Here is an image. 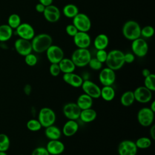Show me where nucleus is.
Here are the masks:
<instances>
[{
  "label": "nucleus",
  "instance_id": "obj_1",
  "mask_svg": "<svg viewBox=\"0 0 155 155\" xmlns=\"http://www.w3.org/2000/svg\"><path fill=\"white\" fill-rule=\"evenodd\" d=\"M31 41L32 50L37 53L45 52L53 44L51 36L47 33H40L35 35Z\"/></svg>",
  "mask_w": 155,
  "mask_h": 155
},
{
  "label": "nucleus",
  "instance_id": "obj_2",
  "mask_svg": "<svg viewBox=\"0 0 155 155\" xmlns=\"http://www.w3.org/2000/svg\"><path fill=\"white\" fill-rule=\"evenodd\" d=\"M107 67L116 71L120 69L125 64L124 53L120 50L114 49L108 52L107 58L105 62Z\"/></svg>",
  "mask_w": 155,
  "mask_h": 155
},
{
  "label": "nucleus",
  "instance_id": "obj_3",
  "mask_svg": "<svg viewBox=\"0 0 155 155\" xmlns=\"http://www.w3.org/2000/svg\"><path fill=\"white\" fill-rule=\"evenodd\" d=\"M140 31L141 27L140 25L134 20H129L125 22L122 29L124 38L131 41L140 37Z\"/></svg>",
  "mask_w": 155,
  "mask_h": 155
},
{
  "label": "nucleus",
  "instance_id": "obj_4",
  "mask_svg": "<svg viewBox=\"0 0 155 155\" xmlns=\"http://www.w3.org/2000/svg\"><path fill=\"white\" fill-rule=\"evenodd\" d=\"M91 54L88 48H79L75 50L71 54V59L76 67H84L91 58Z\"/></svg>",
  "mask_w": 155,
  "mask_h": 155
},
{
  "label": "nucleus",
  "instance_id": "obj_5",
  "mask_svg": "<svg viewBox=\"0 0 155 155\" xmlns=\"http://www.w3.org/2000/svg\"><path fill=\"white\" fill-rule=\"evenodd\" d=\"M38 119L42 127L45 128L55 123L56 119V113L51 108L42 107L39 111Z\"/></svg>",
  "mask_w": 155,
  "mask_h": 155
},
{
  "label": "nucleus",
  "instance_id": "obj_6",
  "mask_svg": "<svg viewBox=\"0 0 155 155\" xmlns=\"http://www.w3.org/2000/svg\"><path fill=\"white\" fill-rule=\"evenodd\" d=\"M154 113L149 107L140 108L137 114L138 123L143 127H150L154 120Z\"/></svg>",
  "mask_w": 155,
  "mask_h": 155
},
{
  "label": "nucleus",
  "instance_id": "obj_7",
  "mask_svg": "<svg viewBox=\"0 0 155 155\" xmlns=\"http://www.w3.org/2000/svg\"><path fill=\"white\" fill-rule=\"evenodd\" d=\"M73 24L79 31L88 32L91 27V22L85 13H79L73 18Z\"/></svg>",
  "mask_w": 155,
  "mask_h": 155
},
{
  "label": "nucleus",
  "instance_id": "obj_8",
  "mask_svg": "<svg viewBox=\"0 0 155 155\" xmlns=\"http://www.w3.org/2000/svg\"><path fill=\"white\" fill-rule=\"evenodd\" d=\"M131 47L132 53L139 58L145 56L148 51V45L147 41L140 37L132 41Z\"/></svg>",
  "mask_w": 155,
  "mask_h": 155
},
{
  "label": "nucleus",
  "instance_id": "obj_9",
  "mask_svg": "<svg viewBox=\"0 0 155 155\" xmlns=\"http://www.w3.org/2000/svg\"><path fill=\"white\" fill-rule=\"evenodd\" d=\"M81 87L84 93L87 94L93 99H98L101 96V87L89 79L84 80Z\"/></svg>",
  "mask_w": 155,
  "mask_h": 155
},
{
  "label": "nucleus",
  "instance_id": "obj_10",
  "mask_svg": "<svg viewBox=\"0 0 155 155\" xmlns=\"http://www.w3.org/2000/svg\"><path fill=\"white\" fill-rule=\"evenodd\" d=\"M45 52L47 58L51 64H58L64 58L63 50L56 45L52 44Z\"/></svg>",
  "mask_w": 155,
  "mask_h": 155
},
{
  "label": "nucleus",
  "instance_id": "obj_11",
  "mask_svg": "<svg viewBox=\"0 0 155 155\" xmlns=\"http://www.w3.org/2000/svg\"><path fill=\"white\" fill-rule=\"evenodd\" d=\"M116 79V75L114 70L107 67L101 70L99 74V81L103 86L112 85Z\"/></svg>",
  "mask_w": 155,
  "mask_h": 155
},
{
  "label": "nucleus",
  "instance_id": "obj_12",
  "mask_svg": "<svg viewBox=\"0 0 155 155\" xmlns=\"http://www.w3.org/2000/svg\"><path fill=\"white\" fill-rule=\"evenodd\" d=\"M135 101L141 104H146L151 101L153 92L145 86H139L133 91Z\"/></svg>",
  "mask_w": 155,
  "mask_h": 155
},
{
  "label": "nucleus",
  "instance_id": "obj_13",
  "mask_svg": "<svg viewBox=\"0 0 155 155\" xmlns=\"http://www.w3.org/2000/svg\"><path fill=\"white\" fill-rule=\"evenodd\" d=\"M137 150L135 142L128 139L121 141L117 147L119 155H136Z\"/></svg>",
  "mask_w": 155,
  "mask_h": 155
},
{
  "label": "nucleus",
  "instance_id": "obj_14",
  "mask_svg": "<svg viewBox=\"0 0 155 155\" xmlns=\"http://www.w3.org/2000/svg\"><path fill=\"white\" fill-rule=\"evenodd\" d=\"M81 110L76 102L66 103L62 108V112L67 119L76 120L79 118Z\"/></svg>",
  "mask_w": 155,
  "mask_h": 155
},
{
  "label": "nucleus",
  "instance_id": "obj_15",
  "mask_svg": "<svg viewBox=\"0 0 155 155\" xmlns=\"http://www.w3.org/2000/svg\"><path fill=\"white\" fill-rule=\"evenodd\" d=\"M15 30L17 35L24 39L31 41L35 35L34 28L28 23H21Z\"/></svg>",
  "mask_w": 155,
  "mask_h": 155
},
{
  "label": "nucleus",
  "instance_id": "obj_16",
  "mask_svg": "<svg viewBox=\"0 0 155 155\" xmlns=\"http://www.w3.org/2000/svg\"><path fill=\"white\" fill-rule=\"evenodd\" d=\"M14 47L16 51L19 54L23 56L31 53L33 51L31 41L20 38L15 41Z\"/></svg>",
  "mask_w": 155,
  "mask_h": 155
},
{
  "label": "nucleus",
  "instance_id": "obj_17",
  "mask_svg": "<svg viewBox=\"0 0 155 155\" xmlns=\"http://www.w3.org/2000/svg\"><path fill=\"white\" fill-rule=\"evenodd\" d=\"M73 38L74 44L79 48H88L91 44V38L87 32L78 31Z\"/></svg>",
  "mask_w": 155,
  "mask_h": 155
},
{
  "label": "nucleus",
  "instance_id": "obj_18",
  "mask_svg": "<svg viewBox=\"0 0 155 155\" xmlns=\"http://www.w3.org/2000/svg\"><path fill=\"white\" fill-rule=\"evenodd\" d=\"M42 13L46 21L51 23L58 21L61 17V12L59 8L53 4L45 7Z\"/></svg>",
  "mask_w": 155,
  "mask_h": 155
},
{
  "label": "nucleus",
  "instance_id": "obj_19",
  "mask_svg": "<svg viewBox=\"0 0 155 155\" xmlns=\"http://www.w3.org/2000/svg\"><path fill=\"white\" fill-rule=\"evenodd\" d=\"M45 148L50 155H60L65 150V145L59 139L49 140Z\"/></svg>",
  "mask_w": 155,
  "mask_h": 155
},
{
  "label": "nucleus",
  "instance_id": "obj_20",
  "mask_svg": "<svg viewBox=\"0 0 155 155\" xmlns=\"http://www.w3.org/2000/svg\"><path fill=\"white\" fill-rule=\"evenodd\" d=\"M62 79L66 84L74 88L81 87L84 81L81 76L74 72L64 73L62 76Z\"/></svg>",
  "mask_w": 155,
  "mask_h": 155
},
{
  "label": "nucleus",
  "instance_id": "obj_21",
  "mask_svg": "<svg viewBox=\"0 0 155 155\" xmlns=\"http://www.w3.org/2000/svg\"><path fill=\"white\" fill-rule=\"evenodd\" d=\"M79 130V124L75 120L68 119L62 128V134L66 137L74 136Z\"/></svg>",
  "mask_w": 155,
  "mask_h": 155
},
{
  "label": "nucleus",
  "instance_id": "obj_22",
  "mask_svg": "<svg viewBox=\"0 0 155 155\" xmlns=\"http://www.w3.org/2000/svg\"><path fill=\"white\" fill-rule=\"evenodd\" d=\"M97 117L96 111L91 108L82 110L79 115L81 120L84 123H90L93 122Z\"/></svg>",
  "mask_w": 155,
  "mask_h": 155
},
{
  "label": "nucleus",
  "instance_id": "obj_23",
  "mask_svg": "<svg viewBox=\"0 0 155 155\" xmlns=\"http://www.w3.org/2000/svg\"><path fill=\"white\" fill-rule=\"evenodd\" d=\"M44 133L48 140H56L61 138L62 131L59 127L53 124L45 127Z\"/></svg>",
  "mask_w": 155,
  "mask_h": 155
},
{
  "label": "nucleus",
  "instance_id": "obj_24",
  "mask_svg": "<svg viewBox=\"0 0 155 155\" xmlns=\"http://www.w3.org/2000/svg\"><path fill=\"white\" fill-rule=\"evenodd\" d=\"M76 103L81 110H85L92 107L93 99L87 94L82 93L78 96Z\"/></svg>",
  "mask_w": 155,
  "mask_h": 155
},
{
  "label": "nucleus",
  "instance_id": "obj_25",
  "mask_svg": "<svg viewBox=\"0 0 155 155\" xmlns=\"http://www.w3.org/2000/svg\"><path fill=\"white\" fill-rule=\"evenodd\" d=\"M109 44V39L107 35L100 33L97 35L93 41L94 48L97 50H105Z\"/></svg>",
  "mask_w": 155,
  "mask_h": 155
},
{
  "label": "nucleus",
  "instance_id": "obj_26",
  "mask_svg": "<svg viewBox=\"0 0 155 155\" xmlns=\"http://www.w3.org/2000/svg\"><path fill=\"white\" fill-rule=\"evenodd\" d=\"M61 72L64 73H73L76 69V66L70 58H64L59 63Z\"/></svg>",
  "mask_w": 155,
  "mask_h": 155
},
{
  "label": "nucleus",
  "instance_id": "obj_27",
  "mask_svg": "<svg viewBox=\"0 0 155 155\" xmlns=\"http://www.w3.org/2000/svg\"><path fill=\"white\" fill-rule=\"evenodd\" d=\"M116 95V91L112 85L103 86L101 88V97L106 101L110 102L114 99Z\"/></svg>",
  "mask_w": 155,
  "mask_h": 155
},
{
  "label": "nucleus",
  "instance_id": "obj_28",
  "mask_svg": "<svg viewBox=\"0 0 155 155\" xmlns=\"http://www.w3.org/2000/svg\"><path fill=\"white\" fill-rule=\"evenodd\" d=\"M13 33L12 29L8 24H2L0 25V42H4L10 40Z\"/></svg>",
  "mask_w": 155,
  "mask_h": 155
},
{
  "label": "nucleus",
  "instance_id": "obj_29",
  "mask_svg": "<svg viewBox=\"0 0 155 155\" xmlns=\"http://www.w3.org/2000/svg\"><path fill=\"white\" fill-rule=\"evenodd\" d=\"M135 101L133 91L128 90L124 92L120 97V102L124 107H130L133 104Z\"/></svg>",
  "mask_w": 155,
  "mask_h": 155
},
{
  "label": "nucleus",
  "instance_id": "obj_30",
  "mask_svg": "<svg viewBox=\"0 0 155 155\" xmlns=\"http://www.w3.org/2000/svg\"><path fill=\"white\" fill-rule=\"evenodd\" d=\"M64 15L68 18H73L79 12L78 7L73 4H66L62 9Z\"/></svg>",
  "mask_w": 155,
  "mask_h": 155
},
{
  "label": "nucleus",
  "instance_id": "obj_31",
  "mask_svg": "<svg viewBox=\"0 0 155 155\" xmlns=\"http://www.w3.org/2000/svg\"><path fill=\"white\" fill-rule=\"evenodd\" d=\"M134 142L137 149L145 150L151 147L152 144V140L150 137L142 136L139 137Z\"/></svg>",
  "mask_w": 155,
  "mask_h": 155
},
{
  "label": "nucleus",
  "instance_id": "obj_32",
  "mask_svg": "<svg viewBox=\"0 0 155 155\" xmlns=\"http://www.w3.org/2000/svg\"><path fill=\"white\" fill-rule=\"evenodd\" d=\"M21 24V17L16 13L11 14L7 19V24L12 28L16 29Z\"/></svg>",
  "mask_w": 155,
  "mask_h": 155
},
{
  "label": "nucleus",
  "instance_id": "obj_33",
  "mask_svg": "<svg viewBox=\"0 0 155 155\" xmlns=\"http://www.w3.org/2000/svg\"><path fill=\"white\" fill-rule=\"evenodd\" d=\"M10 140L9 137L5 133H0V151H5L9 149Z\"/></svg>",
  "mask_w": 155,
  "mask_h": 155
},
{
  "label": "nucleus",
  "instance_id": "obj_34",
  "mask_svg": "<svg viewBox=\"0 0 155 155\" xmlns=\"http://www.w3.org/2000/svg\"><path fill=\"white\" fill-rule=\"evenodd\" d=\"M143 86L152 92L155 91V74L151 73L150 75L144 78Z\"/></svg>",
  "mask_w": 155,
  "mask_h": 155
},
{
  "label": "nucleus",
  "instance_id": "obj_35",
  "mask_svg": "<svg viewBox=\"0 0 155 155\" xmlns=\"http://www.w3.org/2000/svg\"><path fill=\"white\" fill-rule=\"evenodd\" d=\"M26 127L28 130L33 132L38 131L41 130V129L42 128L41 123L38 119H29L26 124Z\"/></svg>",
  "mask_w": 155,
  "mask_h": 155
},
{
  "label": "nucleus",
  "instance_id": "obj_36",
  "mask_svg": "<svg viewBox=\"0 0 155 155\" xmlns=\"http://www.w3.org/2000/svg\"><path fill=\"white\" fill-rule=\"evenodd\" d=\"M154 34V29L152 26L147 25L141 28L140 35L145 38H150Z\"/></svg>",
  "mask_w": 155,
  "mask_h": 155
},
{
  "label": "nucleus",
  "instance_id": "obj_37",
  "mask_svg": "<svg viewBox=\"0 0 155 155\" xmlns=\"http://www.w3.org/2000/svg\"><path fill=\"white\" fill-rule=\"evenodd\" d=\"M24 57H25L24 61H25V64L30 67H33V66L36 65V64L38 63L37 56L32 53L28 54L27 55L25 56Z\"/></svg>",
  "mask_w": 155,
  "mask_h": 155
},
{
  "label": "nucleus",
  "instance_id": "obj_38",
  "mask_svg": "<svg viewBox=\"0 0 155 155\" xmlns=\"http://www.w3.org/2000/svg\"><path fill=\"white\" fill-rule=\"evenodd\" d=\"M102 63L98 61L96 58H91L88 64L89 67L95 71L101 70L102 68Z\"/></svg>",
  "mask_w": 155,
  "mask_h": 155
},
{
  "label": "nucleus",
  "instance_id": "obj_39",
  "mask_svg": "<svg viewBox=\"0 0 155 155\" xmlns=\"http://www.w3.org/2000/svg\"><path fill=\"white\" fill-rule=\"evenodd\" d=\"M108 52L105 50H97L96 53V58L102 64L105 62Z\"/></svg>",
  "mask_w": 155,
  "mask_h": 155
},
{
  "label": "nucleus",
  "instance_id": "obj_40",
  "mask_svg": "<svg viewBox=\"0 0 155 155\" xmlns=\"http://www.w3.org/2000/svg\"><path fill=\"white\" fill-rule=\"evenodd\" d=\"M49 72L53 77H57L61 73L58 64H51L49 67Z\"/></svg>",
  "mask_w": 155,
  "mask_h": 155
},
{
  "label": "nucleus",
  "instance_id": "obj_41",
  "mask_svg": "<svg viewBox=\"0 0 155 155\" xmlns=\"http://www.w3.org/2000/svg\"><path fill=\"white\" fill-rule=\"evenodd\" d=\"M31 155H50L45 147H38L31 152Z\"/></svg>",
  "mask_w": 155,
  "mask_h": 155
},
{
  "label": "nucleus",
  "instance_id": "obj_42",
  "mask_svg": "<svg viewBox=\"0 0 155 155\" xmlns=\"http://www.w3.org/2000/svg\"><path fill=\"white\" fill-rule=\"evenodd\" d=\"M65 31L68 35L73 37L78 31L76 27L72 24H68L65 27Z\"/></svg>",
  "mask_w": 155,
  "mask_h": 155
},
{
  "label": "nucleus",
  "instance_id": "obj_43",
  "mask_svg": "<svg viewBox=\"0 0 155 155\" xmlns=\"http://www.w3.org/2000/svg\"><path fill=\"white\" fill-rule=\"evenodd\" d=\"M135 60V55L131 52H127L124 53V61L125 63L131 64Z\"/></svg>",
  "mask_w": 155,
  "mask_h": 155
},
{
  "label": "nucleus",
  "instance_id": "obj_44",
  "mask_svg": "<svg viewBox=\"0 0 155 155\" xmlns=\"http://www.w3.org/2000/svg\"><path fill=\"white\" fill-rule=\"evenodd\" d=\"M23 90H24V93H25V95L27 96H29L30 95L31 93V91H32V87L31 86L30 84H25V86L24 87V88H23Z\"/></svg>",
  "mask_w": 155,
  "mask_h": 155
},
{
  "label": "nucleus",
  "instance_id": "obj_45",
  "mask_svg": "<svg viewBox=\"0 0 155 155\" xmlns=\"http://www.w3.org/2000/svg\"><path fill=\"white\" fill-rule=\"evenodd\" d=\"M150 133V136L151 140H154L155 139V125H152L150 126V128L149 130Z\"/></svg>",
  "mask_w": 155,
  "mask_h": 155
},
{
  "label": "nucleus",
  "instance_id": "obj_46",
  "mask_svg": "<svg viewBox=\"0 0 155 155\" xmlns=\"http://www.w3.org/2000/svg\"><path fill=\"white\" fill-rule=\"evenodd\" d=\"M45 7L44 5H42V4H41V3H38L36 5V6H35V9H36V10L38 12H39V13H43L44 12V10H45Z\"/></svg>",
  "mask_w": 155,
  "mask_h": 155
},
{
  "label": "nucleus",
  "instance_id": "obj_47",
  "mask_svg": "<svg viewBox=\"0 0 155 155\" xmlns=\"http://www.w3.org/2000/svg\"><path fill=\"white\" fill-rule=\"evenodd\" d=\"M53 0H39V2L44 5L45 7L48 6L53 4Z\"/></svg>",
  "mask_w": 155,
  "mask_h": 155
},
{
  "label": "nucleus",
  "instance_id": "obj_48",
  "mask_svg": "<svg viewBox=\"0 0 155 155\" xmlns=\"http://www.w3.org/2000/svg\"><path fill=\"white\" fill-rule=\"evenodd\" d=\"M150 74H151V71H150V70L149 69H148V68H143V69L142 70V76H143L144 78L150 75Z\"/></svg>",
  "mask_w": 155,
  "mask_h": 155
},
{
  "label": "nucleus",
  "instance_id": "obj_49",
  "mask_svg": "<svg viewBox=\"0 0 155 155\" xmlns=\"http://www.w3.org/2000/svg\"><path fill=\"white\" fill-rule=\"evenodd\" d=\"M149 108L154 112H155V101H152L150 102V105L149 107Z\"/></svg>",
  "mask_w": 155,
  "mask_h": 155
},
{
  "label": "nucleus",
  "instance_id": "obj_50",
  "mask_svg": "<svg viewBox=\"0 0 155 155\" xmlns=\"http://www.w3.org/2000/svg\"><path fill=\"white\" fill-rule=\"evenodd\" d=\"M0 155H8V154L5 151H0Z\"/></svg>",
  "mask_w": 155,
  "mask_h": 155
},
{
  "label": "nucleus",
  "instance_id": "obj_51",
  "mask_svg": "<svg viewBox=\"0 0 155 155\" xmlns=\"http://www.w3.org/2000/svg\"><path fill=\"white\" fill-rule=\"evenodd\" d=\"M21 155H23V154H21Z\"/></svg>",
  "mask_w": 155,
  "mask_h": 155
}]
</instances>
